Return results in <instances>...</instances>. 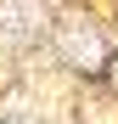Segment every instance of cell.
<instances>
[{
    "label": "cell",
    "instance_id": "obj_1",
    "mask_svg": "<svg viewBox=\"0 0 118 124\" xmlns=\"http://www.w3.org/2000/svg\"><path fill=\"white\" fill-rule=\"evenodd\" d=\"M0 23H11V28H34L39 11H34V6H6V11H0Z\"/></svg>",
    "mask_w": 118,
    "mask_h": 124
},
{
    "label": "cell",
    "instance_id": "obj_2",
    "mask_svg": "<svg viewBox=\"0 0 118 124\" xmlns=\"http://www.w3.org/2000/svg\"><path fill=\"white\" fill-rule=\"evenodd\" d=\"M68 51H73L79 62H96V56H101V45H96V39H68Z\"/></svg>",
    "mask_w": 118,
    "mask_h": 124
}]
</instances>
